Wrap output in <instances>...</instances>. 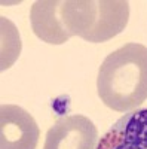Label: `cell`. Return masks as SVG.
<instances>
[{"label":"cell","instance_id":"1","mask_svg":"<svg viewBox=\"0 0 147 149\" xmlns=\"http://www.w3.org/2000/svg\"><path fill=\"white\" fill-rule=\"evenodd\" d=\"M101 102L116 112H128L147 100V46L131 42L108 54L98 70Z\"/></svg>","mask_w":147,"mask_h":149},{"label":"cell","instance_id":"2","mask_svg":"<svg viewBox=\"0 0 147 149\" xmlns=\"http://www.w3.org/2000/svg\"><path fill=\"white\" fill-rule=\"evenodd\" d=\"M63 17L71 36L100 43L125 30L129 18V5L124 0H70L63 2Z\"/></svg>","mask_w":147,"mask_h":149},{"label":"cell","instance_id":"3","mask_svg":"<svg viewBox=\"0 0 147 149\" xmlns=\"http://www.w3.org/2000/svg\"><path fill=\"white\" fill-rule=\"evenodd\" d=\"M97 145L94 122L83 115H67L48 130L43 149H95Z\"/></svg>","mask_w":147,"mask_h":149},{"label":"cell","instance_id":"4","mask_svg":"<svg viewBox=\"0 0 147 149\" xmlns=\"http://www.w3.org/2000/svg\"><path fill=\"white\" fill-rule=\"evenodd\" d=\"M40 130L34 118L19 106L0 109V149H36Z\"/></svg>","mask_w":147,"mask_h":149},{"label":"cell","instance_id":"5","mask_svg":"<svg viewBox=\"0 0 147 149\" xmlns=\"http://www.w3.org/2000/svg\"><path fill=\"white\" fill-rule=\"evenodd\" d=\"M95 149H147V109H138L117 119Z\"/></svg>","mask_w":147,"mask_h":149},{"label":"cell","instance_id":"6","mask_svg":"<svg viewBox=\"0 0 147 149\" xmlns=\"http://www.w3.org/2000/svg\"><path fill=\"white\" fill-rule=\"evenodd\" d=\"M30 21L34 34L46 43L63 45L71 37L64 24L63 2L57 0L36 2L31 6Z\"/></svg>","mask_w":147,"mask_h":149},{"label":"cell","instance_id":"7","mask_svg":"<svg viewBox=\"0 0 147 149\" xmlns=\"http://www.w3.org/2000/svg\"><path fill=\"white\" fill-rule=\"evenodd\" d=\"M21 52L19 33L8 18L2 17V70L9 69Z\"/></svg>","mask_w":147,"mask_h":149}]
</instances>
